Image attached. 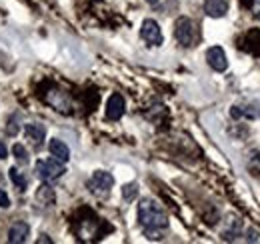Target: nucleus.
<instances>
[{
  "label": "nucleus",
  "mask_w": 260,
  "mask_h": 244,
  "mask_svg": "<svg viewBox=\"0 0 260 244\" xmlns=\"http://www.w3.org/2000/svg\"><path fill=\"white\" fill-rule=\"evenodd\" d=\"M150 4V8L158 10V12H170L176 6V0H146Z\"/></svg>",
  "instance_id": "obj_17"
},
{
  "label": "nucleus",
  "mask_w": 260,
  "mask_h": 244,
  "mask_svg": "<svg viewBox=\"0 0 260 244\" xmlns=\"http://www.w3.org/2000/svg\"><path fill=\"white\" fill-rule=\"evenodd\" d=\"M8 176H10V180L14 182V186H16L20 192H24V190L28 188V178H26L24 172H20L18 168H10V170H8Z\"/></svg>",
  "instance_id": "obj_15"
},
{
  "label": "nucleus",
  "mask_w": 260,
  "mask_h": 244,
  "mask_svg": "<svg viewBox=\"0 0 260 244\" xmlns=\"http://www.w3.org/2000/svg\"><path fill=\"white\" fill-rule=\"evenodd\" d=\"M12 154H14V158H16V162L18 164H28V160H30V156H28V150L22 146V144H14L12 146Z\"/></svg>",
  "instance_id": "obj_18"
},
{
  "label": "nucleus",
  "mask_w": 260,
  "mask_h": 244,
  "mask_svg": "<svg viewBox=\"0 0 260 244\" xmlns=\"http://www.w3.org/2000/svg\"><path fill=\"white\" fill-rule=\"evenodd\" d=\"M38 242H52L50 238H46V234H42V238H38Z\"/></svg>",
  "instance_id": "obj_26"
},
{
  "label": "nucleus",
  "mask_w": 260,
  "mask_h": 244,
  "mask_svg": "<svg viewBox=\"0 0 260 244\" xmlns=\"http://www.w3.org/2000/svg\"><path fill=\"white\" fill-rule=\"evenodd\" d=\"M252 12H254L256 18H260V2H254V4H252Z\"/></svg>",
  "instance_id": "obj_25"
},
{
  "label": "nucleus",
  "mask_w": 260,
  "mask_h": 244,
  "mask_svg": "<svg viewBox=\"0 0 260 244\" xmlns=\"http://www.w3.org/2000/svg\"><path fill=\"white\" fill-rule=\"evenodd\" d=\"M230 116L234 118V120H240V118H248V120H252V118H258L260 116V104H252V102H248V104H234L232 108H230Z\"/></svg>",
  "instance_id": "obj_9"
},
{
  "label": "nucleus",
  "mask_w": 260,
  "mask_h": 244,
  "mask_svg": "<svg viewBox=\"0 0 260 244\" xmlns=\"http://www.w3.org/2000/svg\"><path fill=\"white\" fill-rule=\"evenodd\" d=\"M240 228H242L240 218H230V230L222 232V238L224 240H234L236 236H240Z\"/></svg>",
  "instance_id": "obj_16"
},
{
  "label": "nucleus",
  "mask_w": 260,
  "mask_h": 244,
  "mask_svg": "<svg viewBox=\"0 0 260 244\" xmlns=\"http://www.w3.org/2000/svg\"><path fill=\"white\" fill-rule=\"evenodd\" d=\"M138 224L146 238L160 240L168 230V214L152 198H142L138 204Z\"/></svg>",
  "instance_id": "obj_1"
},
{
  "label": "nucleus",
  "mask_w": 260,
  "mask_h": 244,
  "mask_svg": "<svg viewBox=\"0 0 260 244\" xmlns=\"http://www.w3.org/2000/svg\"><path fill=\"white\" fill-rule=\"evenodd\" d=\"M206 62H208V66H210L212 70H216V72H224L228 68L226 54H224V50H222L220 46H210V48L206 50Z\"/></svg>",
  "instance_id": "obj_7"
},
{
  "label": "nucleus",
  "mask_w": 260,
  "mask_h": 244,
  "mask_svg": "<svg viewBox=\"0 0 260 244\" xmlns=\"http://www.w3.org/2000/svg\"><path fill=\"white\" fill-rule=\"evenodd\" d=\"M248 170L250 174H254L256 178H260V152H252L248 158Z\"/></svg>",
  "instance_id": "obj_19"
},
{
  "label": "nucleus",
  "mask_w": 260,
  "mask_h": 244,
  "mask_svg": "<svg viewBox=\"0 0 260 244\" xmlns=\"http://www.w3.org/2000/svg\"><path fill=\"white\" fill-rule=\"evenodd\" d=\"M0 206H2V208H8V206H10V198H8L6 190H2V188H0Z\"/></svg>",
  "instance_id": "obj_22"
},
{
  "label": "nucleus",
  "mask_w": 260,
  "mask_h": 244,
  "mask_svg": "<svg viewBox=\"0 0 260 244\" xmlns=\"http://www.w3.org/2000/svg\"><path fill=\"white\" fill-rule=\"evenodd\" d=\"M246 234H248V236H246L248 242H256V240H258V230H256V228H250Z\"/></svg>",
  "instance_id": "obj_23"
},
{
  "label": "nucleus",
  "mask_w": 260,
  "mask_h": 244,
  "mask_svg": "<svg viewBox=\"0 0 260 244\" xmlns=\"http://www.w3.org/2000/svg\"><path fill=\"white\" fill-rule=\"evenodd\" d=\"M34 172H36V176L42 182H54V180H58V178L64 176L66 168H64V162H60V160H56L52 156V158H40L34 164Z\"/></svg>",
  "instance_id": "obj_2"
},
{
  "label": "nucleus",
  "mask_w": 260,
  "mask_h": 244,
  "mask_svg": "<svg viewBox=\"0 0 260 244\" xmlns=\"http://www.w3.org/2000/svg\"><path fill=\"white\" fill-rule=\"evenodd\" d=\"M6 154H8L6 144H4V142H0V160H4V158H6Z\"/></svg>",
  "instance_id": "obj_24"
},
{
  "label": "nucleus",
  "mask_w": 260,
  "mask_h": 244,
  "mask_svg": "<svg viewBox=\"0 0 260 244\" xmlns=\"http://www.w3.org/2000/svg\"><path fill=\"white\" fill-rule=\"evenodd\" d=\"M16 132H18V116H12L8 126H6V134L8 136H16Z\"/></svg>",
  "instance_id": "obj_21"
},
{
  "label": "nucleus",
  "mask_w": 260,
  "mask_h": 244,
  "mask_svg": "<svg viewBox=\"0 0 260 244\" xmlns=\"http://www.w3.org/2000/svg\"><path fill=\"white\" fill-rule=\"evenodd\" d=\"M28 234H30V226L22 220L14 222L8 230V242L10 244H22L28 240Z\"/></svg>",
  "instance_id": "obj_10"
},
{
  "label": "nucleus",
  "mask_w": 260,
  "mask_h": 244,
  "mask_svg": "<svg viewBox=\"0 0 260 244\" xmlns=\"http://www.w3.org/2000/svg\"><path fill=\"white\" fill-rule=\"evenodd\" d=\"M24 134H26V138L30 140L32 146L40 148V146L44 144V138H46V128H44L42 124H38V122H30V124L24 126Z\"/></svg>",
  "instance_id": "obj_11"
},
{
  "label": "nucleus",
  "mask_w": 260,
  "mask_h": 244,
  "mask_svg": "<svg viewBox=\"0 0 260 244\" xmlns=\"http://www.w3.org/2000/svg\"><path fill=\"white\" fill-rule=\"evenodd\" d=\"M136 194H138V186H136V184H126V186H122V196H124L126 202L134 200Z\"/></svg>",
  "instance_id": "obj_20"
},
{
  "label": "nucleus",
  "mask_w": 260,
  "mask_h": 244,
  "mask_svg": "<svg viewBox=\"0 0 260 244\" xmlns=\"http://www.w3.org/2000/svg\"><path fill=\"white\" fill-rule=\"evenodd\" d=\"M48 150H50V154H52L56 160H60V162H68V160H70V150H68V146H66L62 140H58V138L50 140Z\"/></svg>",
  "instance_id": "obj_14"
},
{
  "label": "nucleus",
  "mask_w": 260,
  "mask_h": 244,
  "mask_svg": "<svg viewBox=\"0 0 260 244\" xmlns=\"http://www.w3.org/2000/svg\"><path fill=\"white\" fill-rule=\"evenodd\" d=\"M204 12L210 18H222L228 12L226 0H204Z\"/></svg>",
  "instance_id": "obj_13"
},
{
  "label": "nucleus",
  "mask_w": 260,
  "mask_h": 244,
  "mask_svg": "<svg viewBox=\"0 0 260 244\" xmlns=\"http://www.w3.org/2000/svg\"><path fill=\"white\" fill-rule=\"evenodd\" d=\"M174 36H176L180 46L190 48V46H194L196 42H198V28H196V24L190 18L180 16L176 20V24H174Z\"/></svg>",
  "instance_id": "obj_3"
},
{
  "label": "nucleus",
  "mask_w": 260,
  "mask_h": 244,
  "mask_svg": "<svg viewBox=\"0 0 260 244\" xmlns=\"http://www.w3.org/2000/svg\"><path fill=\"white\" fill-rule=\"evenodd\" d=\"M88 190L92 192V194H96V196H106L110 190H112V186H114V176L110 174V172H106V170H96L90 178H88Z\"/></svg>",
  "instance_id": "obj_4"
},
{
  "label": "nucleus",
  "mask_w": 260,
  "mask_h": 244,
  "mask_svg": "<svg viewBox=\"0 0 260 244\" xmlns=\"http://www.w3.org/2000/svg\"><path fill=\"white\" fill-rule=\"evenodd\" d=\"M140 36H142V40H144L148 46H160V44H162V40H164L162 30H160L158 22H156V20H152V18H146V20L142 22Z\"/></svg>",
  "instance_id": "obj_5"
},
{
  "label": "nucleus",
  "mask_w": 260,
  "mask_h": 244,
  "mask_svg": "<svg viewBox=\"0 0 260 244\" xmlns=\"http://www.w3.org/2000/svg\"><path fill=\"white\" fill-rule=\"evenodd\" d=\"M124 110H126V102H124V96L114 92L108 102H106V118L108 120H120L124 116Z\"/></svg>",
  "instance_id": "obj_6"
},
{
  "label": "nucleus",
  "mask_w": 260,
  "mask_h": 244,
  "mask_svg": "<svg viewBox=\"0 0 260 244\" xmlns=\"http://www.w3.org/2000/svg\"><path fill=\"white\" fill-rule=\"evenodd\" d=\"M46 102L50 106H54L56 110H60V112H68L70 110V98L62 90H50L46 94Z\"/></svg>",
  "instance_id": "obj_12"
},
{
  "label": "nucleus",
  "mask_w": 260,
  "mask_h": 244,
  "mask_svg": "<svg viewBox=\"0 0 260 244\" xmlns=\"http://www.w3.org/2000/svg\"><path fill=\"white\" fill-rule=\"evenodd\" d=\"M34 200H36V206H40V208H52L56 204V192L50 186V182H44L36 190Z\"/></svg>",
  "instance_id": "obj_8"
}]
</instances>
